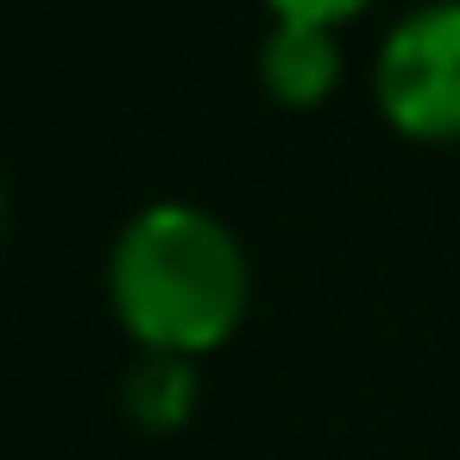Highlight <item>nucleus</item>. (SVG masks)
Masks as SVG:
<instances>
[{
    "instance_id": "1",
    "label": "nucleus",
    "mask_w": 460,
    "mask_h": 460,
    "mask_svg": "<svg viewBox=\"0 0 460 460\" xmlns=\"http://www.w3.org/2000/svg\"><path fill=\"white\" fill-rule=\"evenodd\" d=\"M108 303L146 353L202 359L246 322L252 265L215 215L190 202H152L108 252Z\"/></svg>"
},
{
    "instance_id": "2",
    "label": "nucleus",
    "mask_w": 460,
    "mask_h": 460,
    "mask_svg": "<svg viewBox=\"0 0 460 460\" xmlns=\"http://www.w3.org/2000/svg\"><path fill=\"white\" fill-rule=\"evenodd\" d=\"M372 89L403 139H460V0H429L403 26H391Z\"/></svg>"
},
{
    "instance_id": "3",
    "label": "nucleus",
    "mask_w": 460,
    "mask_h": 460,
    "mask_svg": "<svg viewBox=\"0 0 460 460\" xmlns=\"http://www.w3.org/2000/svg\"><path fill=\"white\" fill-rule=\"evenodd\" d=\"M259 76L271 89V102L284 108H322L341 83V45L334 26H309V20H278L265 51H259Z\"/></svg>"
},
{
    "instance_id": "4",
    "label": "nucleus",
    "mask_w": 460,
    "mask_h": 460,
    "mask_svg": "<svg viewBox=\"0 0 460 460\" xmlns=\"http://www.w3.org/2000/svg\"><path fill=\"white\" fill-rule=\"evenodd\" d=\"M120 397H127L133 429L171 435V429L190 422V410H196V397H202V372H196L190 353H146V347H139V359L127 366Z\"/></svg>"
},
{
    "instance_id": "5",
    "label": "nucleus",
    "mask_w": 460,
    "mask_h": 460,
    "mask_svg": "<svg viewBox=\"0 0 460 460\" xmlns=\"http://www.w3.org/2000/svg\"><path fill=\"white\" fill-rule=\"evenodd\" d=\"M265 7L278 13V20H309V26H341V20H353L366 0H265Z\"/></svg>"
}]
</instances>
